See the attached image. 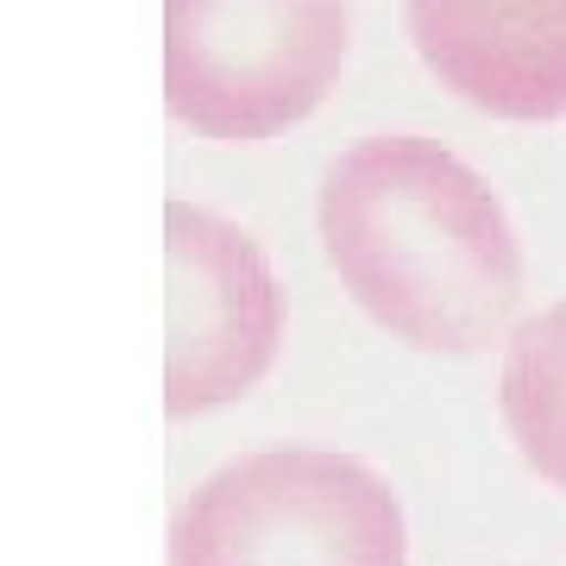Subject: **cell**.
<instances>
[{
    "mask_svg": "<svg viewBox=\"0 0 566 566\" xmlns=\"http://www.w3.org/2000/svg\"><path fill=\"white\" fill-rule=\"evenodd\" d=\"M322 252L340 290L390 340L472 359L510 340L523 245L497 189L422 133H378L322 182Z\"/></svg>",
    "mask_w": 566,
    "mask_h": 566,
    "instance_id": "6da1fadb",
    "label": "cell"
},
{
    "mask_svg": "<svg viewBox=\"0 0 566 566\" xmlns=\"http://www.w3.org/2000/svg\"><path fill=\"white\" fill-rule=\"evenodd\" d=\"M283 353V290L264 245L214 208H164V416H214Z\"/></svg>",
    "mask_w": 566,
    "mask_h": 566,
    "instance_id": "277c9868",
    "label": "cell"
},
{
    "mask_svg": "<svg viewBox=\"0 0 566 566\" xmlns=\"http://www.w3.org/2000/svg\"><path fill=\"white\" fill-rule=\"evenodd\" d=\"M346 44V0H164V107L196 139H277L327 102Z\"/></svg>",
    "mask_w": 566,
    "mask_h": 566,
    "instance_id": "3957f363",
    "label": "cell"
},
{
    "mask_svg": "<svg viewBox=\"0 0 566 566\" xmlns=\"http://www.w3.org/2000/svg\"><path fill=\"white\" fill-rule=\"evenodd\" d=\"M416 57L491 120H566V0H403Z\"/></svg>",
    "mask_w": 566,
    "mask_h": 566,
    "instance_id": "5b68a950",
    "label": "cell"
},
{
    "mask_svg": "<svg viewBox=\"0 0 566 566\" xmlns=\"http://www.w3.org/2000/svg\"><path fill=\"white\" fill-rule=\"evenodd\" d=\"M164 566H409V523L378 465L259 447L170 510Z\"/></svg>",
    "mask_w": 566,
    "mask_h": 566,
    "instance_id": "7a4b0ae2",
    "label": "cell"
},
{
    "mask_svg": "<svg viewBox=\"0 0 566 566\" xmlns=\"http://www.w3.org/2000/svg\"><path fill=\"white\" fill-rule=\"evenodd\" d=\"M497 416L528 472L566 497V303H547L510 327Z\"/></svg>",
    "mask_w": 566,
    "mask_h": 566,
    "instance_id": "8992f818",
    "label": "cell"
}]
</instances>
